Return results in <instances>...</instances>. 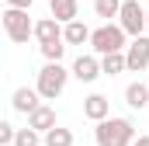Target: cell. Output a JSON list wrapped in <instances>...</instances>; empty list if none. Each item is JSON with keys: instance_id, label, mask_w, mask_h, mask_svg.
<instances>
[{"instance_id": "cell-1", "label": "cell", "mask_w": 149, "mask_h": 146, "mask_svg": "<svg viewBox=\"0 0 149 146\" xmlns=\"http://www.w3.org/2000/svg\"><path fill=\"white\" fill-rule=\"evenodd\" d=\"M94 139L97 146H132L135 143V122L132 118H104V122H97V129H94Z\"/></svg>"}, {"instance_id": "cell-8", "label": "cell", "mask_w": 149, "mask_h": 146, "mask_svg": "<svg viewBox=\"0 0 149 146\" xmlns=\"http://www.w3.org/2000/svg\"><path fill=\"white\" fill-rule=\"evenodd\" d=\"M38 105H42V98H38V91H35V87H17V91L10 94V108H14V111H21V115H31Z\"/></svg>"}, {"instance_id": "cell-22", "label": "cell", "mask_w": 149, "mask_h": 146, "mask_svg": "<svg viewBox=\"0 0 149 146\" xmlns=\"http://www.w3.org/2000/svg\"><path fill=\"white\" fill-rule=\"evenodd\" d=\"M132 146H149V136H135V143Z\"/></svg>"}, {"instance_id": "cell-15", "label": "cell", "mask_w": 149, "mask_h": 146, "mask_svg": "<svg viewBox=\"0 0 149 146\" xmlns=\"http://www.w3.org/2000/svg\"><path fill=\"white\" fill-rule=\"evenodd\" d=\"M42 146H73V129H63V125L49 129L42 136Z\"/></svg>"}, {"instance_id": "cell-6", "label": "cell", "mask_w": 149, "mask_h": 146, "mask_svg": "<svg viewBox=\"0 0 149 146\" xmlns=\"http://www.w3.org/2000/svg\"><path fill=\"white\" fill-rule=\"evenodd\" d=\"M149 66V35H139L125 45V70L142 73Z\"/></svg>"}, {"instance_id": "cell-20", "label": "cell", "mask_w": 149, "mask_h": 146, "mask_svg": "<svg viewBox=\"0 0 149 146\" xmlns=\"http://www.w3.org/2000/svg\"><path fill=\"white\" fill-rule=\"evenodd\" d=\"M14 132H17V129H14V125H10V122H3V118H0V146H7V143H14Z\"/></svg>"}, {"instance_id": "cell-7", "label": "cell", "mask_w": 149, "mask_h": 146, "mask_svg": "<svg viewBox=\"0 0 149 146\" xmlns=\"http://www.w3.org/2000/svg\"><path fill=\"white\" fill-rule=\"evenodd\" d=\"M70 73H73L80 84H94V80L101 77V59H97V56H76Z\"/></svg>"}, {"instance_id": "cell-13", "label": "cell", "mask_w": 149, "mask_h": 146, "mask_svg": "<svg viewBox=\"0 0 149 146\" xmlns=\"http://www.w3.org/2000/svg\"><path fill=\"white\" fill-rule=\"evenodd\" d=\"M125 105L128 108H135V111H142V108H149V84H128L125 87Z\"/></svg>"}, {"instance_id": "cell-21", "label": "cell", "mask_w": 149, "mask_h": 146, "mask_svg": "<svg viewBox=\"0 0 149 146\" xmlns=\"http://www.w3.org/2000/svg\"><path fill=\"white\" fill-rule=\"evenodd\" d=\"M3 4H7V7H14V11H28L35 0H3Z\"/></svg>"}, {"instance_id": "cell-10", "label": "cell", "mask_w": 149, "mask_h": 146, "mask_svg": "<svg viewBox=\"0 0 149 146\" xmlns=\"http://www.w3.org/2000/svg\"><path fill=\"white\" fill-rule=\"evenodd\" d=\"M28 129H35L38 136H45L49 129H56V108H52V105H38V108L28 115Z\"/></svg>"}, {"instance_id": "cell-16", "label": "cell", "mask_w": 149, "mask_h": 146, "mask_svg": "<svg viewBox=\"0 0 149 146\" xmlns=\"http://www.w3.org/2000/svg\"><path fill=\"white\" fill-rule=\"evenodd\" d=\"M101 73H108V77H118V73H125V52L101 56Z\"/></svg>"}, {"instance_id": "cell-3", "label": "cell", "mask_w": 149, "mask_h": 146, "mask_svg": "<svg viewBox=\"0 0 149 146\" xmlns=\"http://www.w3.org/2000/svg\"><path fill=\"white\" fill-rule=\"evenodd\" d=\"M90 49H94L97 59L111 56V52H125V32L118 25H101V28L90 32Z\"/></svg>"}, {"instance_id": "cell-4", "label": "cell", "mask_w": 149, "mask_h": 146, "mask_svg": "<svg viewBox=\"0 0 149 146\" xmlns=\"http://www.w3.org/2000/svg\"><path fill=\"white\" fill-rule=\"evenodd\" d=\"M118 28L125 32V38H139L146 35V7L139 0H121V11H118Z\"/></svg>"}, {"instance_id": "cell-17", "label": "cell", "mask_w": 149, "mask_h": 146, "mask_svg": "<svg viewBox=\"0 0 149 146\" xmlns=\"http://www.w3.org/2000/svg\"><path fill=\"white\" fill-rule=\"evenodd\" d=\"M121 11V0H94V14L104 18V25H111V18H118Z\"/></svg>"}, {"instance_id": "cell-5", "label": "cell", "mask_w": 149, "mask_h": 146, "mask_svg": "<svg viewBox=\"0 0 149 146\" xmlns=\"http://www.w3.org/2000/svg\"><path fill=\"white\" fill-rule=\"evenodd\" d=\"M31 18H28V11H14V7H7L3 11V18H0V28H3V35L10 38V42H28L31 38Z\"/></svg>"}, {"instance_id": "cell-12", "label": "cell", "mask_w": 149, "mask_h": 146, "mask_svg": "<svg viewBox=\"0 0 149 146\" xmlns=\"http://www.w3.org/2000/svg\"><path fill=\"white\" fill-rule=\"evenodd\" d=\"M83 115L90 122H104V118H111V101L104 94H90V98H83Z\"/></svg>"}, {"instance_id": "cell-18", "label": "cell", "mask_w": 149, "mask_h": 146, "mask_svg": "<svg viewBox=\"0 0 149 146\" xmlns=\"http://www.w3.org/2000/svg\"><path fill=\"white\" fill-rule=\"evenodd\" d=\"M14 146H42V136L35 129H17L14 132Z\"/></svg>"}, {"instance_id": "cell-23", "label": "cell", "mask_w": 149, "mask_h": 146, "mask_svg": "<svg viewBox=\"0 0 149 146\" xmlns=\"http://www.w3.org/2000/svg\"><path fill=\"white\" fill-rule=\"evenodd\" d=\"M146 32H149V11H146Z\"/></svg>"}, {"instance_id": "cell-2", "label": "cell", "mask_w": 149, "mask_h": 146, "mask_svg": "<svg viewBox=\"0 0 149 146\" xmlns=\"http://www.w3.org/2000/svg\"><path fill=\"white\" fill-rule=\"evenodd\" d=\"M66 80H70V70H66L63 63H45V66L38 70V84H35L38 98H42V101H56V98L66 91Z\"/></svg>"}, {"instance_id": "cell-14", "label": "cell", "mask_w": 149, "mask_h": 146, "mask_svg": "<svg viewBox=\"0 0 149 146\" xmlns=\"http://www.w3.org/2000/svg\"><path fill=\"white\" fill-rule=\"evenodd\" d=\"M63 42H66V45H83V42H90V28L76 18L70 25H63Z\"/></svg>"}, {"instance_id": "cell-9", "label": "cell", "mask_w": 149, "mask_h": 146, "mask_svg": "<svg viewBox=\"0 0 149 146\" xmlns=\"http://www.w3.org/2000/svg\"><path fill=\"white\" fill-rule=\"evenodd\" d=\"M31 35L38 38V45H49V42H63V25L52 21V18H42L31 25Z\"/></svg>"}, {"instance_id": "cell-19", "label": "cell", "mask_w": 149, "mask_h": 146, "mask_svg": "<svg viewBox=\"0 0 149 146\" xmlns=\"http://www.w3.org/2000/svg\"><path fill=\"white\" fill-rule=\"evenodd\" d=\"M38 49H42L45 63H63V52H66V45H63V42H49V45H38Z\"/></svg>"}, {"instance_id": "cell-11", "label": "cell", "mask_w": 149, "mask_h": 146, "mask_svg": "<svg viewBox=\"0 0 149 146\" xmlns=\"http://www.w3.org/2000/svg\"><path fill=\"white\" fill-rule=\"evenodd\" d=\"M49 18L52 21H59V25H70L80 18V0H49Z\"/></svg>"}]
</instances>
